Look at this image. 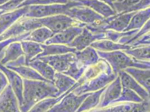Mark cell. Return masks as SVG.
<instances>
[{
	"mask_svg": "<svg viewBox=\"0 0 150 112\" xmlns=\"http://www.w3.org/2000/svg\"><path fill=\"white\" fill-rule=\"evenodd\" d=\"M124 71L131 75L150 95V69L128 68Z\"/></svg>",
	"mask_w": 150,
	"mask_h": 112,
	"instance_id": "obj_22",
	"label": "cell"
},
{
	"mask_svg": "<svg viewBox=\"0 0 150 112\" xmlns=\"http://www.w3.org/2000/svg\"><path fill=\"white\" fill-rule=\"evenodd\" d=\"M150 19V7L138 11L132 18L131 21L125 31L133 30H139Z\"/></svg>",
	"mask_w": 150,
	"mask_h": 112,
	"instance_id": "obj_24",
	"label": "cell"
},
{
	"mask_svg": "<svg viewBox=\"0 0 150 112\" xmlns=\"http://www.w3.org/2000/svg\"><path fill=\"white\" fill-rule=\"evenodd\" d=\"M122 88L120 77L118 75L117 78L106 86L97 108H104L114 104L115 101L119 98L122 91Z\"/></svg>",
	"mask_w": 150,
	"mask_h": 112,
	"instance_id": "obj_13",
	"label": "cell"
},
{
	"mask_svg": "<svg viewBox=\"0 0 150 112\" xmlns=\"http://www.w3.org/2000/svg\"><path fill=\"white\" fill-rule=\"evenodd\" d=\"M150 33V19L144 25V26L138 31L137 33L132 37H124L119 40V43L127 45H131L144 35Z\"/></svg>",
	"mask_w": 150,
	"mask_h": 112,
	"instance_id": "obj_32",
	"label": "cell"
},
{
	"mask_svg": "<svg viewBox=\"0 0 150 112\" xmlns=\"http://www.w3.org/2000/svg\"><path fill=\"white\" fill-rule=\"evenodd\" d=\"M122 87H127L136 93L137 94L140 98L144 101H150V95L148 92L138 83L131 75H129L125 71H121L118 73Z\"/></svg>",
	"mask_w": 150,
	"mask_h": 112,
	"instance_id": "obj_15",
	"label": "cell"
},
{
	"mask_svg": "<svg viewBox=\"0 0 150 112\" xmlns=\"http://www.w3.org/2000/svg\"><path fill=\"white\" fill-rule=\"evenodd\" d=\"M105 39L103 32L93 33L85 26L83 27L81 33L69 45V47L74 48L77 51H81L90 46L94 42Z\"/></svg>",
	"mask_w": 150,
	"mask_h": 112,
	"instance_id": "obj_9",
	"label": "cell"
},
{
	"mask_svg": "<svg viewBox=\"0 0 150 112\" xmlns=\"http://www.w3.org/2000/svg\"><path fill=\"white\" fill-rule=\"evenodd\" d=\"M38 59L49 64L56 72L64 73L69 69L71 64L76 60L75 54L69 53L55 56H45Z\"/></svg>",
	"mask_w": 150,
	"mask_h": 112,
	"instance_id": "obj_11",
	"label": "cell"
},
{
	"mask_svg": "<svg viewBox=\"0 0 150 112\" xmlns=\"http://www.w3.org/2000/svg\"><path fill=\"white\" fill-rule=\"evenodd\" d=\"M100 1L105 3L106 5H108V6L110 7L112 10H114L115 11V8H114V2L112 1V0H99ZM116 12V11H115Z\"/></svg>",
	"mask_w": 150,
	"mask_h": 112,
	"instance_id": "obj_39",
	"label": "cell"
},
{
	"mask_svg": "<svg viewBox=\"0 0 150 112\" xmlns=\"http://www.w3.org/2000/svg\"><path fill=\"white\" fill-rule=\"evenodd\" d=\"M124 51L127 55L139 60L150 61V44L133 47L131 50Z\"/></svg>",
	"mask_w": 150,
	"mask_h": 112,
	"instance_id": "obj_30",
	"label": "cell"
},
{
	"mask_svg": "<svg viewBox=\"0 0 150 112\" xmlns=\"http://www.w3.org/2000/svg\"><path fill=\"white\" fill-rule=\"evenodd\" d=\"M117 0H112V1L114 2H116Z\"/></svg>",
	"mask_w": 150,
	"mask_h": 112,
	"instance_id": "obj_42",
	"label": "cell"
},
{
	"mask_svg": "<svg viewBox=\"0 0 150 112\" xmlns=\"http://www.w3.org/2000/svg\"><path fill=\"white\" fill-rule=\"evenodd\" d=\"M8 69L17 72L23 79L29 80L49 81L45 80L36 70L28 65H25Z\"/></svg>",
	"mask_w": 150,
	"mask_h": 112,
	"instance_id": "obj_29",
	"label": "cell"
},
{
	"mask_svg": "<svg viewBox=\"0 0 150 112\" xmlns=\"http://www.w3.org/2000/svg\"><path fill=\"white\" fill-rule=\"evenodd\" d=\"M122 1V0H117V1Z\"/></svg>",
	"mask_w": 150,
	"mask_h": 112,
	"instance_id": "obj_43",
	"label": "cell"
},
{
	"mask_svg": "<svg viewBox=\"0 0 150 112\" xmlns=\"http://www.w3.org/2000/svg\"></svg>",
	"mask_w": 150,
	"mask_h": 112,
	"instance_id": "obj_45",
	"label": "cell"
},
{
	"mask_svg": "<svg viewBox=\"0 0 150 112\" xmlns=\"http://www.w3.org/2000/svg\"><path fill=\"white\" fill-rule=\"evenodd\" d=\"M150 110V101L142 103H118L104 108H96L84 112H149Z\"/></svg>",
	"mask_w": 150,
	"mask_h": 112,
	"instance_id": "obj_8",
	"label": "cell"
},
{
	"mask_svg": "<svg viewBox=\"0 0 150 112\" xmlns=\"http://www.w3.org/2000/svg\"><path fill=\"white\" fill-rule=\"evenodd\" d=\"M83 27L80 26H72L62 31L54 34L45 44H57L68 45L72 43L75 38L78 36L83 30Z\"/></svg>",
	"mask_w": 150,
	"mask_h": 112,
	"instance_id": "obj_14",
	"label": "cell"
},
{
	"mask_svg": "<svg viewBox=\"0 0 150 112\" xmlns=\"http://www.w3.org/2000/svg\"><path fill=\"white\" fill-rule=\"evenodd\" d=\"M86 69V68L79 65L75 60V61L71 64L69 69L63 74L69 76L75 81H78L81 78Z\"/></svg>",
	"mask_w": 150,
	"mask_h": 112,
	"instance_id": "obj_33",
	"label": "cell"
},
{
	"mask_svg": "<svg viewBox=\"0 0 150 112\" xmlns=\"http://www.w3.org/2000/svg\"><path fill=\"white\" fill-rule=\"evenodd\" d=\"M144 101L137 94L127 87H123L122 91L119 98L115 101L114 104L118 103H139Z\"/></svg>",
	"mask_w": 150,
	"mask_h": 112,
	"instance_id": "obj_31",
	"label": "cell"
},
{
	"mask_svg": "<svg viewBox=\"0 0 150 112\" xmlns=\"http://www.w3.org/2000/svg\"><path fill=\"white\" fill-rule=\"evenodd\" d=\"M150 7V0H141L137 4L131 7L127 13L138 11Z\"/></svg>",
	"mask_w": 150,
	"mask_h": 112,
	"instance_id": "obj_37",
	"label": "cell"
},
{
	"mask_svg": "<svg viewBox=\"0 0 150 112\" xmlns=\"http://www.w3.org/2000/svg\"><path fill=\"white\" fill-rule=\"evenodd\" d=\"M96 50L104 52H110L117 50H126L133 48L131 45L114 42L111 40L104 39L94 42L90 45Z\"/></svg>",
	"mask_w": 150,
	"mask_h": 112,
	"instance_id": "obj_21",
	"label": "cell"
},
{
	"mask_svg": "<svg viewBox=\"0 0 150 112\" xmlns=\"http://www.w3.org/2000/svg\"><path fill=\"white\" fill-rule=\"evenodd\" d=\"M101 58L109 64L112 71L118 75L120 71L128 68L150 69V61L139 60L125 53L123 50L104 52L97 50Z\"/></svg>",
	"mask_w": 150,
	"mask_h": 112,
	"instance_id": "obj_2",
	"label": "cell"
},
{
	"mask_svg": "<svg viewBox=\"0 0 150 112\" xmlns=\"http://www.w3.org/2000/svg\"><path fill=\"white\" fill-rule=\"evenodd\" d=\"M21 44L24 51L26 65H28L33 60L43 52L42 44L28 40L22 41Z\"/></svg>",
	"mask_w": 150,
	"mask_h": 112,
	"instance_id": "obj_26",
	"label": "cell"
},
{
	"mask_svg": "<svg viewBox=\"0 0 150 112\" xmlns=\"http://www.w3.org/2000/svg\"><path fill=\"white\" fill-rule=\"evenodd\" d=\"M75 54L76 62L86 69L96 64L101 59L97 50L91 46L81 51H77Z\"/></svg>",
	"mask_w": 150,
	"mask_h": 112,
	"instance_id": "obj_17",
	"label": "cell"
},
{
	"mask_svg": "<svg viewBox=\"0 0 150 112\" xmlns=\"http://www.w3.org/2000/svg\"><path fill=\"white\" fill-rule=\"evenodd\" d=\"M8 1H10V0H0V6L4 5V4H5Z\"/></svg>",
	"mask_w": 150,
	"mask_h": 112,
	"instance_id": "obj_41",
	"label": "cell"
},
{
	"mask_svg": "<svg viewBox=\"0 0 150 112\" xmlns=\"http://www.w3.org/2000/svg\"><path fill=\"white\" fill-rule=\"evenodd\" d=\"M42 47L43 48V52L34 59H38L45 56H55L69 53H75L77 52L74 48L62 44H42Z\"/></svg>",
	"mask_w": 150,
	"mask_h": 112,
	"instance_id": "obj_20",
	"label": "cell"
},
{
	"mask_svg": "<svg viewBox=\"0 0 150 112\" xmlns=\"http://www.w3.org/2000/svg\"><path fill=\"white\" fill-rule=\"evenodd\" d=\"M91 93L77 95L71 91L63 97L60 104L50 112H76L77 111L83 100Z\"/></svg>",
	"mask_w": 150,
	"mask_h": 112,
	"instance_id": "obj_10",
	"label": "cell"
},
{
	"mask_svg": "<svg viewBox=\"0 0 150 112\" xmlns=\"http://www.w3.org/2000/svg\"><path fill=\"white\" fill-rule=\"evenodd\" d=\"M77 2L83 6H87L96 13L100 14L105 18H108L117 14V13L112 9L99 0H69Z\"/></svg>",
	"mask_w": 150,
	"mask_h": 112,
	"instance_id": "obj_18",
	"label": "cell"
},
{
	"mask_svg": "<svg viewBox=\"0 0 150 112\" xmlns=\"http://www.w3.org/2000/svg\"><path fill=\"white\" fill-rule=\"evenodd\" d=\"M33 69L36 70L47 81L53 82L56 71L49 64L40 60V59L33 60L28 64Z\"/></svg>",
	"mask_w": 150,
	"mask_h": 112,
	"instance_id": "obj_23",
	"label": "cell"
},
{
	"mask_svg": "<svg viewBox=\"0 0 150 112\" xmlns=\"http://www.w3.org/2000/svg\"><path fill=\"white\" fill-rule=\"evenodd\" d=\"M149 112H150V111H149Z\"/></svg>",
	"mask_w": 150,
	"mask_h": 112,
	"instance_id": "obj_44",
	"label": "cell"
},
{
	"mask_svg": "<svg viewBox=\"0 0 150 112\" xmlns=\"http://www.w3.org/2000/svg\"><path fill=\"white\" fill-rule=\"evenodd\" d=\"M147 44H150V39L144 40L143 42H134L131 45L133 46V47H138L139 45H147Z\"/></svg>",
	"mask_w": 150,
	"mask_h": 112,
	"instance_id": "obj_38",
	"label": "cell"
},
{
	"mask_svg": "<svg viewBox=\"0 0 150 112\" xmlns=\"http://www.w3.org/2000/svg\"><path fill=\"white\" fill-rule=\"evenodd\" d=\"M65 15L85 25L99 23L105 18L91 9L82 5L71 7Z\"/></svg>",
	"mask_w": 150,
	"mask_h": 112,
	"instance_id": "obj_6",
	"label": "cell"
},
{
	"mask_svg": "<svg viewBox=\"0 0 150 112\" xmlns=\"http://www.w3.org/2000/svg\"><path fill=\"white\" fill-rule=\"evenodd\" d=\"M54 34L48 28L41 26L30 32L25 40L31 41L39 44H45Z\"/></svg>",
	"mask_w": 150,
	"mask_h": 112,
	"instance_id": "obj_28",
	"label": "cell"
},
{
	"mask_svg": "<svg viewBox=\"0 0 150 112\" xmlns=\"http://www.w3.org/2000/svg\"><path fill=\"white\" fill-rule=\"evenodd\" d=\"M25 0H10L0 6V15L5 13L13 11L18 9L19 5Z\"/></svg>",
	"mask_w": 150,
	"mask_h": 112,
	"instance_id": "obj_36",
	"label": "cell"
},
{
	"mask_svg": "<svg viewBox=\"0 0 150 112\" xmlns=\"http://www.w3.org/2000/svg\"><path fill=\"white\" fill-rule=\"evenodd\" d=\"M69 0H25L19 5V8L31 5H48L53 4H65Z\"/></svg>",
	"mask_w": 150,
	"mask_h": 112,
	"instance_id": "obj_35",
	"label": "cell"
},
{
	"mask_svg": "<svg viewBox=\"0 0 150 112\" xmlns=\"http://www.w3.org/2000/svg\"><path fill=\"white\" fill-rule=\"evenodd\" d=\"M150 39V33L144 35V36H143L141 38L137 40V41L136 42H143L144 40H148V39Z\"/></svg>",
	"mask_w": 150,
	"mask_h": 112,
	"instance_id": "obj_40",
	"label": "cell"
},
{
	"mask_svg": "<svg viewBox=\"0 0 150 112\" xmlns=\"http://www.w3.org/2000/svg\"><path fill=\"white\" fill-rule=\"evenodd\" d=\"M42 26H44L56 34L72 26L83 27L85 24L79 23L64 14H59L39 19Z\"/></svg>",
	"mask_w": 150,
	"mask_h": 112,
	"instance_id": "obj_7",
	"label": "cell"
},
{
	"mask_svg": "<svg viewBox=\"0 0 150 112\" xmlns=\"http://www.w3.org/2000/svg\"><path fill=\"white\" fill-rule=\"evenodd\" d=\"M28 6L19 8L13 11L0 15V35L8 30L18 20L24 16Z\"/></svg>",
	"mask_w": 150,
	"mask_h": 112,
	"instance_id": "obj_16",
	"label": "cell"
},
{
	"mask_svg": "<svg viewBox=\"0 0 150 112\" xmlns=\"http://www.w3.org/2000/svg\"><path fill=\"white\" fill-rule=\"evenodd\" d=\"M141 0H122L114 2L115 11L117 13L122 14L127 11L133 6H135Z\"/></svg>",
	"mask_w": 150,
	"mask_h": 112,
	"instance_id": "obj_34",
	"label": "cell"
},
{
	"mask_svg": "<svg viewBox=\"0 0 150 112\" xmlns=\"http://www.w3.org/2000/svg\"><path fill=\"white\" fill-rule=\"evenodd\" d=\"M0 70L4 74L6 77L8 84L11 87L13 92L20 104L23 101L24 80L20 75L11 69L7 68L0 62Z\"/></svg>",
	"mask_w": 150,
	"mask_h": 112,
	"instance_id": "obj_12",
	"label": "cell"
},
{
	"mask_svg": "<svg viewBox=\"0 0 150 112\" xmlns=\"http://www.w3.org/2000/svg\"><path fill=\"white\" fill-rule=\"evenodd\" d=\"M106 87H104L98 91L91 93L83 100L77 112H84L90 111L97 107L99 104L102 94Z\"/></svg>",
	"mask_w": 150,
	"mask_h": 112,
	"instance_id": "obj_27",
	"label": "cell"
},
{
	"mask_svg": "<svg viewBox=\"0 0 150 112\" xmlns=\"http://www.w3.org/2000/svg\"><path fill=\"white\" fill-rule=\"evenodd\" d=\"M24 55L21 42H13L7 45L4 49L0 59V62L5 66L8 63L13 62Z\"/></svg>",
	"mask_w": 150,
	"mask_h": 112,
	"instance_id": "obj_19",
	"label": "cell"
},
{
	"mask_svg": "<svg viewBox=\"0 0 150 112\" xmlns=\"http://www.w3.org/2000/svg\"><path fill=\"white\" fill-rule=\"evenodd\" d=\"M76 82L63 73L56 72L53 84L58 90V95L60 96L69 90L75 85Z\"/></svg>",
	"mask_w": 150,
	"mask_h": 112,
	"instance_id": "obj_25",
	"label": "cell"
},
{
	"mask_svg": "<svg viewBox=\"0 0 150 112\" xmlns=\"http://www.w3.org/2000/svg\"><path fill=\"white\" fill-rule=\"evenodd\" d=\"M23 109H27L38 101L59 96L53 82L23 79Z\"/></svg>",
	"mask_w": 150,
	"mask_h": 112,
	"instance_id": "obj_1",
	"label": "cell"
},
{
	"mask_svg": "<svg viewBox=\"0 0 150 112\" xmlns=\"http://www.w3.org/2000/svg\"><path fill=\"white\" fill-rule=\"evenodd\" d=\"M41 26H42L39 19L29 18L23 16L0 35V42L9 38L18 37L29 33Z\"/></svg>",
	"mask_w": 150,
	"mask_h": 112,
	"instance_id": "obj_5",
	"label": "cell"
},
{
	"mask_svg": "<svg viewBox=\"0 0 150 112\" xmlns=\"http://www.w3.org/2000/svg\"><path fill=\"white\" fill-rule=\"evenodd\" d=\"M80 5L81 4L79 2L69 1V2L65 4L31 5L28 6V11L25 13L24 17L41 19L59 14L65 15L71 7Z\"/></svg>",
	"mask_w": 150,
	"mask_h": 112,
	"instance_id": "obj_3",
	"label": "cell"
},
{
	"mask_svg": "<svg viewBox=\"0 0 150 112\" xmlns=\"http://www.w3.org/2000/svg\"><path fill=\"white\" fill-rule=\"evenodd\" d=\"M118 75L112 71V69H109L93 79L83 82L73 91L77 95H81L98 91L106 87L117 78Z\"/></svg>",
	"mask_w": 150,
	"mask_h": 112,
	"instance_id": "obj_4",
	"label": "cell"
}]
</instances>
